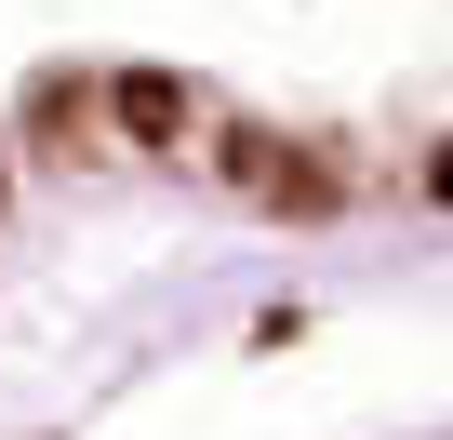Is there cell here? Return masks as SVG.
Returning <instances> with one entry per match:
<instances>
[{
    "label": "cell",
    "instance_id": "6da1fadb",
    "mask_svg": "<svg viewBox=\"0 0 453 440\" xmlns=\"http://www.w3.org/2000/svg\"><path fill=\"white\" fill-rule=\"evenodd\" d=\"M120 120H134V147H173L187 134V94L173 81H120Z\"/></svg>",
    "mask_w": 453,
    "mask_h": 440
},
{
    "label": "cell",
    "instance_id": "7a4b0ae2",
    "mask_svg": "<svg viewBox=\"0 0 453 440\" xmlns=\"http://www.w3.org/2000/svg\"><path fill=\"white\" fill-rule=\"evenodd\" d=\"M426 187H440V200H453V147H440V174H426Z\"/></svg>",
    "mask_w": 453,
    "mask_h": 440
}]
</instances>
